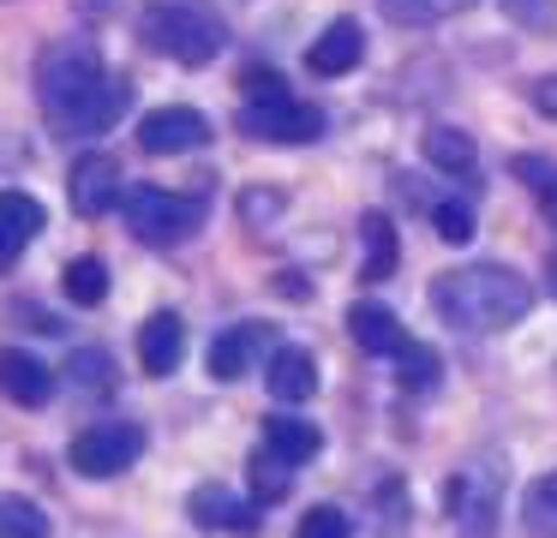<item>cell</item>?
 Listing matches in <instances>:
<instances>
[{"mask_svg":"<svg viewBox=\"0 0 557 538\" xmlns=\"http://www.w3.org/2000/svg\"><path fill=\"white\" fill-rule=\"evenodd\" d=\"M276 210H282V191H258V186H252V191L240 198V215H246L252 227H258V222H270Z\"/></svg>","mask_w":557,"mask_h":538,"instance_id":"obj_33","label":"cell"},{"mask_svg":"<svg viewBox=\"0 0 557 538\" xmlns=\"http://www.w3.org/2000/svg\"><path fill=\"white\" fill-rule=\"evenodd\" d=\"M198 143H210V120L186 102L157 108V114L138 120V150L145 155H186V150H198Z\"/></svg>","mask_w":557,"mask_h":538,"instance_id":"obj_9","label":"cell"},{"mask_svg":"<svg viewBox=\"0 0 557 538\" xmlns=\"http://www.w3.org/2000/svg\"><path fill=\"white\" fill-rule=\"evenodd\" d=\"M121 210H126V227L145 246H181V239H193L205 227V203L169 186H126Z\"/></svg>","mask_w":557,"mask_h":538,"instance_id":"obj_4","label":"cell"},{"mask_svg":"<svg viewBox=\"0 0 557 538\" xmlns=\"http://www.w3.org/2000/svg\"><path fill=\"white\" fill-rule=\"evenodd\" d=\"M348 335L360 341V353H377V359H396L401 347H408L401 317L389 305H377V299H360V305L348 311Z\"/></svg>","mask_w":557,"mask_h":538,"instance_id":"obj_14","label":"cell"},{"mask_svg":"<svg viewBox=\"0 0 557 538\" xmlns=\"http://www.w3.org/2000/svg\"><path fill=\"white\" fill-rule=\"evenodd\" d=\"M66 383L85 395H109L114 389V359L102 353V347H73V359H66Z\"/></svg>","mask_w":557,"mask_h":538,"instance_id":"obj_24","label":"cell"},{"mask_svg":"<svg viewBox=\"0 0 557 538\" xmlns=\"http://www.w3.org/2000/svg\"><path fill=\"white\" fill-rule=\"evenodd\" d=\"M126 108H133V84H126V78H102L97 102L85 108V120H78V132H73V138H97V132H109L114 120L126 114Z\"/></svg>","mask_w":557,"mask_h":538,"instance_id":"obj_22","label":"cell"},{"mask_svg":"<svg viewBox=\"0 0 557 538\" xmlns=\"http://www.w3.org/2000/svg\"><path fill=\"white\" fill-rule=\"evenodd\" d=\"M258 341H264V329H258V323H234V329H222L216 341H210V377H216V383L246 377V365H252Z\"/></svg>","mask_w":557,"mask_h":538,"instance_id":"obj_18","label":"cell"},{"mask_svg":"<svg viewBox=\"0 0 557 538\" xmlns=\"http://www.w3.org/2000/svg\"><path fill=\"white\" fill-rule=\"evenodd\" d=\"M396 377L401 389H437V377H444V365H437V353L425 341H408L396 353Z\"/></svg>","mask_w":557,"mask_h":538,"instance_id":"obj_26","label":"cell"},{"mask_svg":"<svg viewBox=\"0 0 557 538\" xmlns=\"http://www.w3.org/2000/svg\"><path fill=\"white\" fill-rule=\"evenodd\" d=\"M504 18H516L521 30H552L557 24V0H497Z\"/></svg>","mask_w":557,"mask_h":538,"instance_id":"obj_31","label":"cell"},{"mask_svg":"<svg viewBox=\"0 0 557 538\" xmlns=\"http://www.w3.org/2000/svg\"><path fill=\"white\" fill-rule=\"evenodd\" d=\"M473 0H384V18L389 24H408V30H425V24H444L456 12H468Z\"/></svg>","mask_w":557,"mask_h":538,"instance_id":"obj_25","label":"cell"},{"mask_svg":"<svg viewBox=\"0 0 557 538\" xmlns=\"http://www.w3.org/2000/svg\"><path fill=\"white\" fill-rule=\"evenodd\" d=\"M66 198H73L78 215H109L114 203L126 198V179H121V162L102 150H85L66 174Z\"/></svg>","mask_w":557,"mask_h":538,"instance_id":"obj_8","label":"cell"},{"mask_svg":"<svg viewBox=\"0 0 557 538\" xmlns=\"http://www.w3.org/2000/svg\"><path fill=\"white\" fill-rule=\"evenodd\" d=\"M240 132L258 143H312L324 132V114L312 102H294L288 90L282 96H258V102L240 108Z\"/></svg>","mask_w":557,"mask_h":538,"instance_id":"obj_7","label":"cell"},{"mask_svg":"<svg viewBox=\"0 0 557 538\" xmlns=\"http://www.w3.org/2000/svg\"><path fill=\"white\" fill-rule=\"evenodd\" d=\"M360 246H366L360 275H366V281H389L396 263H401V239H396V222H389L384 210H366L360 215Z\"/></svg>","mask_w":557,"mask_h":538,"instance_id":"obj_16","label":"cell"},{"mask_svg":"<svg viewBox=\"0 0 557 538\" xmlns=\"http://www.w3.org/2000/svg\"><path fill=\"white\" fill-rule=\"evenodd\" d=\"M186 514H193L205 533H234V538L258 533V509H252V502H240L228 485H198L193 497H186Z\"/></svg>","mask_w":557,"mask_h":538,"instance_id":"obj_10","label":"cell"},{"mask_svg":"<svg viewBox=\"0 0 557 538\" xmlns=\"http://www.w3.org/2000/svg\"><path fill=\"white\" fill-rule=\"evenodd\" d=\"M432 227H437V239H449V246H468V239H473V203L437 198L432 203Z\"/></svg>","mask_w":557,"mask_h":538,"instance_id":"obj_30","label":"cell"},{"mask_svg":"<svg viewBox=\"0 0 557 538\" xmlns=\"http://www.w3.org/2000/svg\"><path fill=\"white\" fill-rule=\"evenodd\" d=\"M528 102H533V108H540V114H545V120H557V72H552V78H533V90H528Z\"/></svg>","mask_w":557,"mask_h":538,"instance_id":"obj_35","label":"cell"},{"mask_svg":"<svg viewBox=\"0 0 557 538\" xmlns=\"http://www.w3.org/2000/svg\"><path fill=\"white\" fill-rule=\"evenodd\" d=\"M420 150H425V162L444 167V174H473V162H480V143H473L461 126H432L420 138Z\"/></svg>","mask_w":557,"mask_h":538,"instance_id":"obj_20","label":"cell"},{"mask_svg":"<svg viewBox=\"0 0 557 538\" xmlns=\"http://www.w3.org/2000/svg\"><path fill=\"white\" fill-rule=\"evenodd\" d=\"M181 359H186L181 311H157V317H145V329H138V365H145L150 377H174Z\"/></svg>","mask_w":557,"mask_h":538,"instance_id":"obj_12","label":"cell"},{"mask_svg":"<svg viewBox=\"0 0 557 538\" xmlns=\"http://www.w3.org/2000/svg\"><path fill=\"white\" fill-rule=\"evenodd\" d=\"M240 84H246V102H258V96H282V78L270 66H252Z\"/></svg>","mask_w":557,"mask_h":538,"instance_id":"obj_34","label":"cell"},{"mask_svg":"<svg viewBox=\"0 0 557 538\" xmlns=\"http://www.w3.org/2000/svg\"><path fill=\"white\" fill-rule=\"evenodd\" d=\"M528 305H533V287L521 281V270H509V263H461V270L432 275V311L449 329L492 335V329L521 323Z\"/></svg>","mask_w":557,"mask_h":538,"instance_id":"obj_1","label":"cell"},{"mask_svg":"<svg viewBox=\"0 0 557 538\" xmlns=\"http://www.w3.org/2000/svg\"><path fill=\"white\" fill-rule=\"evenodd\" d=\"M138 454H145V425L109 418V425H90V430H78V437H73V473H85V478H121Z\"/></svg>","mask_w":557,"mask_h":538,"instance_id":"obj_6","label":"cell"},{"mask_svg":"<svg viewBox=\"0 0 557 538\" xmlns=\"http://www.w3.org/2000/svg\"><path fill=\"white\" fill-rule=\"evenodd\" d=\"M294 538H354V526H348V514H342V509L318 502V509L300 521V533H294Z\"/></svg>","mask_w":557,"mask_h":538,"instance_id":"obj_32","label":"cell"},{"mask_svg":"<svg viewBox=\"0 0 557 538\" xmlns=\"http://www.w3.org/2000/svg\"><path fill=\"white\" fill-rule=\"evenodd\" d=\"M0 538H49V514L25 497H0Z\"/></svg>","mask_w":557,"mask_h":538,"instance_id":"obj_27","label":"cell"},{"mask_svg":"<svg viewBox=\"0 0 557 538\" xmlns=\"http://www.w3.org/2000/svg\"><path fill=\"white\" fill-rule=\"evenodd\" d=\"M360 60H366V30H360L354 18L324 24V36L306 48V66H312V78H348Z\"/></svg>","mask_w":557,"mask_h":538,"instance_id":"obj_11","label":"cell"},{"mask_svg":"<svg viewBox=\"0 0 557 538\" xmlns=\"http://www.w3.org/2000/svg\"><path fill=\"white\" fill-rule=\"evenodd\" d=\"M521 521L533 538H557V473H540L521 497Z\"/></svg>","mask_w":557,"mask_h":538,"instance_id":"obj_23","label":"cell"},{"mask_svg":"<svg viewBox=\"0 0 557 538\" xmlns=\"http://www.w3.org/2000/svg\"><path fill=\"white\" fill-rule=\"evenodd\" d=\"M145 42L157 54L181 60V66H210V60L228 48V24H222L216 7L205 0H157L145 12Z\"/></svg>","mask_w":557,"mask_h":538,"instance_id":"obj_3","label":"cell"},{"mask_svg":"<svg viewBox=\"0 0 557 538\" xmlns=\"http://www.w3.org/2000/svg\"><path fill=\"white\" fill-rule=\"evenodd\" d=\"M545 281H552V299H557V251H552V263H545Z\"/></svg>","mask_w":557,"mask_h":538,"instance_id":"obj_36","label":"cell"},{"mask_svg":"<svg viewBox=\"0 0 557 538\" xmlns=\"http://www.w3.org/2000/svg\"><path fill=\"white\" fill-rule=\"evenodd\" d=\"M497 502H504V478H497L492 461H468V466H456V473H449L444 509H449V521H456L461 538H492Z\"/></svg>","mask_w":557,"mask_h":538,"instance_id":"obj_5","label":"cell"},{"mask_svg":"<svg viewBox=\"0 0 557 538\" xmlns=\"http://www.w3.org/2000/svg\"><path fill=\"white\" fill-rule=\"evenodd\" d=\"M264 449H276L288 466H306L318 449H324V437H318V425H306V418L276 413V418H264Z\"/></svg>","mask_w":557,"mask_h":538,"instance_id":"obj_19","label":"cell"},{"mask_svg":"<svg viewBox=\"0 0 557 538\" xmlns=\"http://www.w3.org/2000/svg\"><path fill=\"white\" fill-rule=\"evenodd\" d=\"M61 293L73 299V305H102V299H109V263L102 258H73L61 270Z\"/></svg>","mask_w":557,"mask_h":538,"instance_id":"obj_21","label":"cell"},{"mask_svg":"<svg viewBox=\"0 0 557 538\" xmlns=\"http://www.w3.org/2000/svg\"><path fill=\"white\" fill-rule=\"evenodd\" d=\"M318 389V359L306 353V347H276V359H270V395L276 401H312Z\"/></svg>","mask_w":557,"mask_h":538,"instance_id":"obj_17","label":"cell"},{"mask_svg":"<svg viewBox=\"0 0 557 538\" xmlns=\"http://www.w3.org/2000/svg\"><path fill=\"white\" fill-rule=\"evenodd\" d=\"M0 395L18 406H42L54 395V371L25 347H0Z\"/></svg>","mask_w":557,"mask_h":538,"instance_id":"obj_13","label":"cell"},{"mask_svg":"<svg viewBox=\"0 0 557 538\" xmlns=\"http://www.w3.org/2000/svg\"><path fill=\"white\" fill-rule=\"evenodd\" d=\"M516 179H528L540 210L557 222V162H545V155H516Z\"/></svg>","mask_w":557,"mask_h":538,"instance_id":"obj_29","label":"cell"},{"mask_svg":"<svg viewBox=\"0 0 557 538\" xmlns=\"http://www.w3.org/2000/svg\"><path fill=\"white\" fill-rule=\"evenodd\" d=\"M288 473H294V466L282 461L276 449H258L252 454V497L258 502H282V497H288Z\"/></svg>","mask_w":557,"mask_h":538,"instance_id":"obj_28","label":"cell"},{"mask_svg":"<svg viewBox=\"0 0 557 538\" xmlns=\"http://www.w3.org/2000/svg\"><path fill=\"white\" fill-rule=\"evenodd\" d=\"M102 54L90 42H54L49 54L37 60V96H42V114H49V126L61 132V138H73L78 120H85V108L97 102L102 90Z\"/></svg>","mask_w":557,"mask_h":538,"instance_id":"obj_2","label":"cell"},{"mask_svg":"<svg viewBox=\"0 0 557 538\" xmlns=\"http://www.w3.org/2000/svg\"><path fill=\"white\" fill-rule=\"evenodd\" d=\"M42 234V203L30 191H0V270L25 258V246Z\"/></svg>","mask_w":557,"mask_h":538,"instance_id":"obj_15","label":"cell"}]
</instances>
